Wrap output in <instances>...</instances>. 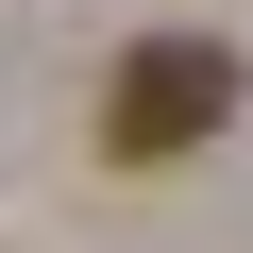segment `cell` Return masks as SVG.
<instances>
[{"instance_id":"6da1fadb","label":"cell","mask_w":253,"mask_h":253,"mask_svg":"<svg viewBox=\"0 0 253 253\" xmlns=\"http://www.w3.org/2000/svg\"><path fill=\"white\" fill-rule=\"evenodd\" d=\"M219 101H236V51H203V34H135L118 84H101V152H118V169H169V152L219 135Z\"/></svg>"}]
</instances>
